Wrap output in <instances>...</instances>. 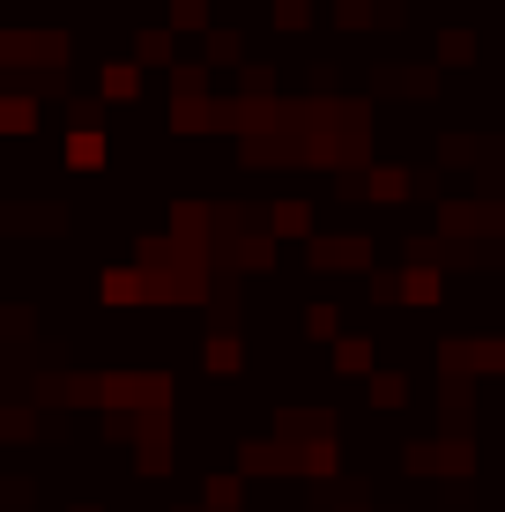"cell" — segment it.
Segmentation results:
<instances>
[{
	"mask_svg": "<svg viewBox=\"0 0 505 512\" xmlns=\"http://www.w3.org/2000/svg\"><path fill=\"white\" fill-rule=\"evenodd\" d=\"M0 127H8V134H30V127H38V104H30V90H8V97H0Z\"/></svg>",
	"mask_w": 505,
	"mask_h": 512,
	"instance_id": "30bf717a",
	"label": "cell"
},
{
	"mask_svg": "<svg viewBox=\"0 0 505 512\" xmlns=\"http://www.w3.org/2000/svg\"><path fill=\"white\" fill-rule=\"evenodd\" d=\"M268 238H312V201H275L268 208Z\"/></svg>",
	"mask_w": 505,
	"mask_h": 512,
	"instance_id": "52a82bcc",
	"label": "cell"
},
{
	"mask_svg": "<svg viewBox=\"0 0 505 512\" xmlns=\"http://www.w3.org/2000/svg\"><path fill=\"white\" fill-rule=\"evenodd\" d=\"M335 372H372V342L364 334H342L335 342Z\"/></svg>",
	"mask_w": 505,
	"mask_h": 512,
	"instance_id": "4fadbf2b",
	"label": "cell"
},
{
	"mask_svg": "<svg viewBox=\"0 0 505 512\" xmlns=\"http://www.w3.org/2000/svg\"><path fill=\"white\" fill-rule=\"evenodd\" d=\"M201 512H246V475H208L201 483Z\"/></svg>",
	"mask_w": 505,
	"mask_h": 512,
	"instance_id": "8992f818",
	"label": "cell"
},
{
	"mask_svg": "<svg viewBox=\"0 0 505 512\" xmlns=\"http://www.w3.org/2000/svg\"><path fill=\"white\" fill-rule=\"evenodd\" d=\"M305 268L312 275H364V282H372L379 268H372V238H350V231H342V238H312L305 245Z\"/></svg>",
	"mask_w": 505,
	"mask_h": 512,
	"instance_id": "7a4b0ae2",
	"label": "cell"
},
{
	"mask_svg": "<svg viewBox=\"0 0 505 512\" xmlns=\"http://www.w3.org/2000/svg\"><path fill=\"white\" fill-rule=\"evenodd\" d=\"M97 90H104V104H134V97H142V60H104Z\"/></svg>",
	"mask_w": 505,
	"mask_h": 512,
	"instance_id": "3957f363",
	"label": "cell"
},
{
	"mask_svg": "<svg viewBox=\"0 0 505 512\" xmlns=\"http://www.w3.org/2000/svg\"><path fill=\"white\" fill-rule=\"evenodd\" d=\"M134 60H142V67L171 60V30H142V45H134Z\"/></svg>",
	"mask_w": 505,
	"mask_h": 512,
	"instance_id": "ac0fdd59",
	"label": "cell"
},
{
	"mask_svg": "<svg viewBox=\"0 0 505 512\" xmlns=\"http://www.w3.org/2000/svg\"><path fill=\"white\" fill-rule=\"evenodd\" d=\"M0 431H8V438H30V431H38V416H30V409H15V401H8V409H0Z\"/></svg>",
	"mask_w": 505,
	"mask_h": 512,
	"instance_id": "d6986e66",
	"label": "cell"
},
{
	"mask_svg": "<svg viewBox=\"0 0 505 512\" xmlns=\"http://www.w3.org/2000/svg\"><path fill=\"white\" fill-rule=\"evenodd\" d=\"M171 30H179V38H194V30H216V23H208V0H171Z\"/></svg>",
	"mask_w": 505,
	"mask_h": 512,
	"instance_id": "5bb4252c",
	"label": "cell"
},
{
	"mask_svg": "<svg viewBox=\"0 0 505 512\" xmlns=\"http://www.w3.org/2000/svg\"><path fill=\"white\" fill-rule=\"evenodd\" d=\"M201 60L208 67H238V60H246V38H238L231 23H216V30H208V45H201Z\"/></svg>",
	"mask_w": 505,
	"mask_h": 512,
	"instance_id": "9c48e42d",
	"label": "cell"
},
{
	"mask_svg": "<svg viewBox=\"0 0 505 512\" xmlns=\"http://www.w3.org/2000/svg\"><path fill=\"white\" fill-rule=\"evenodd\" d=\"M379 82H387V97H439V67H387Z\"/></svg>",
	"mask_w": 505,
	"mask_h": 512,
	"instance_id": "277c9868",
	"label": "cell"
},
{
	"mask_svg": "<svg viewBox=\"0 0 505 512\" xmlns=\"http://www.w3.org/2000/svg\"><path fill=\"white\" fill-rule=\"evenodd\" d=\"M246 364V342L238 334H208V372H238Z\"/></svg>",
	"mask_w": 505,
	"mask_h": 512,
	"instance_id": "7c38bea8",
	"label": "cell"
},
{
	"mask_svg": "<svg viewBox=\"0 0 505 512\" xmlns=\"http://www.w3.org/2000/svg\"><path fill=\"white\" fill-rule=\"evenodd\" d=\"M350 512H372V505H350Z\"/></svg>",
	"mask_w": 505,
	"mask_h": 512,
	"instance_id": "ffe728a7",
	"label": "cell"
},
{
	"mask_svg": "<svg viewBox=\"0 0 505 512\" xmlns=\"http://www.w3.org/2000/svg\"><path fill=\"white\" fill-rule=\"evenodd\" d=\"M0 67H8L15 82H23V67H52V75H60L67 67V38L60 30H8V38H0Z\"/></svg>",
	"mask_w": 505,
	"mask_h": 512,
	"instance_id": "6da1fadb",
	"label": "cell"
},
{
	"mask_svg": "<svg viewBox=\"0 0 505 512\" xmlns=\"http://www.w3.org/2000/svg\"><path fill=\"white\" fill-rule=\"evenodd\" d=\"M104 149H112V141H104L97 127H75V134L60 141V156H67L75 171H104Z\"/></svg>",
	"mask_w": 505,
	"mask_h": 512,
	"instance_id": "5b68a950",
	"label": "cell"
},
{
	"mask_svg": "<svg viewBox=\"0 0 505 512\" xmlns=\"http://www.w3.org/2000/svg\"><path fill=\"white\" fill-rule=\"evenodd\" d=\"M402 297L409 305H439L446 297V268H402Z\"/></svg>",
	"mask_w": 505,
	"mask_h": 512,
	"instance_id": "ba28073f",
	"label": "cell"
},
{
	"mask_svg": "<svg viewBox=\"0 0 505 512\" xmlns=\"http://www.w3.org/2000/svg\"><path fill=\"white\" fill-rule=\"evenodd\" d=\"M372 401H379V409H402V401H409V379H402V372H372Z\"/></svg>",
	"mask_w": 505,
	"mask_h": 512,
	"instance_id": "2e32d148",
	"label": "cell"
},
{
	"mask_svg": "<svg viewBox=\"0 0 505 512\" xmlns=\"http://www.w3.org/2000/svg\"><path fill=\"white\" fill-rule=\"evenodd\" d=\"M305 334H312V342H342V312L335 305H312L305 312Z\"/></svg>",
	"mask_w": 505,
	"mask_h": 512,
	"instance_id": "9a60e30c",
	"label": "cell"
},
{
	"mask_svg": "<svg viewBox=\"0 0 505 512\" xmlns=\"http://www.w3.org/2000/svg\"><path fill=\"white\" fill-rule=\"evenodd\" d=\"M275 30H283V38H305V30H312V0H275Z\"/></svg>",
	"mask_w": 505,
	"mask_h": 512,
	"instance_id": "8fae6325",
	"label": "cell"
},
{
	"mask_svg": "<svg viewBox=\"0 0 505 512\" xmlns=\"http://www.w3.org/2000/svg\"><path fill=\"white\" fill-rule=\"evenodd\" d=\"M461 60H476V38H468V30H446L439 38V67H461Z\"/></svg>",
	"mask_w": 505,
	"mask_h": 512,
	"instance_id": "e0dca14e",
	"label": "cell"
}]
</instances>
